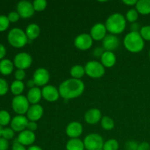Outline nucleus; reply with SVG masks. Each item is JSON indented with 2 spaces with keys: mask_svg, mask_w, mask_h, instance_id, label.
<instances>
[{
  "mask_svg": "<svg viewBox=\"0 0 150 150\" xmlns=\"http://www.w3.org/2000/svg\"><path fill=\"white\" fill-rule=\"evenodd\" d=\"M84 89L85 85L81 80L73 78L62 82L58 88L60 97L64 100L79 98L83 94Z\"/></svg>",
  "mask_w": 150,
  "mask_h": 150,
  "instance_id": "nucleus-1",
  "label": "nucleus"
},
{
  "mask_svg": "<svg viewBox=\"0 0 150 150\" xmlns=\"http://www.w3.org/2000/svg\"><path fill=\"white\" fill-rule=\"evenodd\" d=\"M126 18L120 13H114L107 18L105 26L107 32L117 35L122 33L126 28Z\"/></svg>",
  "mask_w": 150,
  "mask_h": 150,
  "instance_id": "nucleus-2",
  "label": "nucleus"
},
{
  "mask_svg": "<svg viewBox=\"0 0 150 150\" xmlns=\"http://www.w3.org/2000/svg\"><path fill=\"white\" fill-rule=\"evenodd\" d=\"M124 46L131 53H139L144 47V40L139 32H130L124 38Z\"/></svg>",
  "mask_w": 150,
  "mask_h": 150,
  "instance_id": "nucleus-3",
  "label": "nucleus"
},
{
  "mask_svg": "<svg viewBox=\"0 0 150 150\" xmlns=\"http://www.w3.org/2000/svg\"><path fill=\"white\" fill-rule=\"evenodd\" d=\"M8 42L15 48H22L28 42V38L25 32L20 28L15 27L10 29L7 35Z\"/></svg>",
  "mask_w": 150,
  "mask_h": 150,
  "instance_id": "nucleus-4",
  "label": "nucleus"
},
{
  "mask_svg": "<svg viewBox=\"0 0 150 150\" xmlns=\"http://www.w3.org/2000/svg\"><path fill=\"white\" fill-rule=\"evenodd\" d=\"M85 73L92 79H100L105 74V67L98 61H89L85 64Z\"/></svg>",
  "mask_w": 150,
  "mask_h": 150,
  "instance_id": "nucleus-5",
  "label": "nucleus"
},
{
  "mask_svg": "<svg viewBox=\"0 0 150 150\" xmlns=\"http://www.w3.org/2000/svg\"><path fill=\"white\" fill-rule=\"evenodd\" d=\"M85 149L87 150H103L104 141L102 136L98 133H90L83 140Z\"/></svg>",
  "mask_w": 150,
  "mask_h": 150,
  "instance_id": "nucleus-6",
  "label": "nucleus"
},
{
  "mask_svg": "<svg viewBox=\"0 0 150 150\" xmlns=\"http://www.w3.org/2000/svg\"><path fill=\"white\" fill-rule=\"evenodd\" d=\"M29 106V102L26 97L22 95L15 96L12 100V108L13 111L18 115H23L24 114H26Z\"/></svg>",
  "mask_w": 150,
  "mask_h": 150,
  "instance_id": "nucleus-7",
  "label": "nucleus"
},
{
  "mask_svg": "<svg viewBox=\"0 0 150 150\" xmlns=\"http://www.w3.org/2000/svg\"><path fill=\"white\" fill-rule=\"evenodd\" d=\"M32 57L26 52H21L16 54L14 57L13 64L18 69L25 70L32 65Z\"/></svg>",
  "mask_w": 150,
  "mask_h": 150,
  "instance_id": "nucleus-8",
  "label": "nucleus"
},
{
  "mask_svg": "<svg viewBox=\"0 0 150 150\" xmlns=\"http://www.w3.org/2000/svg\"><path fill=\"white\" fill-rule=\"evenodd\" d=\"M74 45L76 48L81 51H86L91 48L93 45V39L89 34H80L75 38Z\"/></svg>",
  "mask_w": 150,
  "mask_h": 150,
  "instance_id": "nucleus-9",
  "label": "nucleus"
},
{
  "mask_svg": "<svg viewBox=\"0 0 150 150\" xmlns=\"http://www.w3.org/2000/svg\"><path fill=\"white\" fill-rule=\"evenodd\" d=\"M32 79L35 81V86L38 87L45 86L50 80V73L45 68L40 67L35 71Z\"/></svg>",
  "mask_w": 150,
  "mask_h": 150,
  "instance_id": "nucleus-10",
  "label": "nucleus"
},
{
  "mask_svg": "<svg viewBox=\"0 0 150 150\" xmlns=\"http://www.w3.org/2000/svg\"><path fill=\"white\" fill-rule=\"evenodd\" d=\"M16 8H17V12L18 13L20 17L25 19L31 18L35 13L32 3L26 0L19 1L17 4Z\"/></svg>",
  "mask_w": 150,
  "mask_h": 150,
  "instance_id": "nucleus-11",
  "label": "nucleus"
},
{
  "mask_svg": "<svg viewBox=\"0 0 150 150\" xmlns=\"http://www.w3.org/2000/svg\"><path fill=\"white\" fill-rule=\"evenodd\" d=\"M42 96L48 102H56L59 98V89L52 85H46L42 89Z\"/></svg>",
  "mask_w": 150,
  "mask_h": 150,
  "instance_id": "nucleus-12",
  "label": "nucleus"
},
{
  "mask_svg": "<svg viewBox=\"0 0 150 150\" xmlns=\"http://www.w3.org/2000/svg\"><path fill=\"white\" fill-rule=\"evenodd\" d=\"M29 120L23 115H17L13 117L10 122L11 128L16 132H21L26 130Z\"/></svg>",
  "mask_w": 150,
  "mask_h": 150,
  "instance_id": "nucleus-13",
  "label": "nucleus"
},
{
  "mask_svg": "<svg viewBox=\"0 0 150 150\" xmlns=\"http://www.w3.org/2000/svg\"><path fill=\"white\" fill-rule=\"evenodd\" d=\"M103 48L104 50L107 51H111L113 52L114 51L117 50L120 45V39L117 35H107L103 40Z\"/></svg>",
  "mask_w": 150,
  "mask_h": 150,
  "instance_id": "nucleus-14",
  "label": "nucleus"
},
{
  "mask_svg": "<svg viewBox=\"0 0 150 150\" xmlns=\"http://www.w3.org/2000/svg\"><path fill=\"white\" fill-rule=\"evenodd\" d=\"M107 29L105 24L102 23H97L91 28L90 36L93 39V40L100 41L105 38L106 36Z\"/></svg>",
  "mask_w": 150,
  "mask_h": 150,
  "instance_id": "nucleus-15",
  "label": "nucleus"
},
{
  "mask_svg": "<svg viewBox=\"0 0 150 150\" xmlns=\"http://www.w3.org/2000/svg\"><path fill=\"white\" fill-rule=\"evenodd\" d=\"M66 134L71 139H78L83 133V125L79 122H71L66 127Z\"/></svg>",
  "mask_w": 150,
  "mask_h": 150,
  "instance_id": "nucleus-16",
  "label": "nucleus"
},
{
  "mask_svg": "<svg viewBox=\"0 0 150 150\" xmlns=\"http://www.w3.org/2000/svg\"><path fill=\"white\" fill-rule=\"evenodd\" d=\"M17 141L23 146H32L34 142H35L36 136L34 132L30 130H25L19 133L18 135Z\"/></svg>",
  "mask_w": 150,
  "mask_h": 150,
  "instance_id": "nucleus-17",
  "label": "nucleus"
},
{
  "mask_svg": "<svg viewBox=\"0 0 150 150\" xmlns=\"http://www.w3.org/2000/svg\"><path fill=\"white\" fill-rule=\"evenodd\" d=\"M43 114V108L40 104H35L29 106L26 113V117L29 121L37 122L40 120Z\"/></svg>",
  "mask_w": 150,
  "mask_h": 150,
  "instance_id": "nucleus-18",
  "label": "nucleus"
},
{
  "mask_svg": "<svg viewBox=\"0 0 150 150\" xmlns=\"http://www.w3.org/2000/svg\"><path fill=\"white\" fill-rule=\"evenodd\" d=\"M102 114L98 108H90L84 114V120L89 125H96L102 119Z\"/></svg>",
  "mask_w": 150,
  "mask_h": 150,
  "instance_id": "nucleus-19",
  "label": "nucleus"
},
{
  "mask_svg": "<svg viewBox=\"0 0 150 150\" xmlns=\"http://www.w3.org/2000/svg\"><path fill=\"white\" fill-rule=\"evenodd\" d=\"M42 98V90H40V89L38 86L29 89V90L27 92V95H26L28 101L32 105L38 104V103L41 100Z\"/></svg>",
  "mask_w": 150,
  "mask_h": 150,
  "instance_id": "nucleus-20",
  "label": "nucleus"
},
{
  "mask_svg": "<svg viewBox=\"0 0 150 150\" xmlns=\"http://www.w3.org/2000/svg\"><path fill=\"white\" fill-rule=\"evenodd\" d=\"M100 61L101 64L104 66V67L110 68L115 65L117 62V57L114 53L105 51L102 57H100Z\"/></svg>",
  "mask_w": 150,
  "mask_h": 150,
  "instance_id": "nucleus-21",
  "label": "nucleus"
},
{
  "mask_svg": "<svg viewBox=\"0 0 150 150\" xmlns=\"http://www.w3.org/2000/svg\"><path fill=\"white\" fill-rule=\"evenodd\" d=\"M25 33L29 40H35L39 37L40 34V28L37 23H30L26 27Z\"/></svg>",
  "mask_w": 150,
  "mask_h": 150,
  "instance_id": "nucleus-22",
  "label": "nucleus"
},
{
  "mask_svg": "<svg viewBox=\"0 0 150 150\" xmlns=\"http://www.w3.org/2000/svg\"><path fill=\"white\" fill-rule=\"evenodd\" d=\"M136 10L139 14H150V0H139L136 4Z\"/></svg>",
  "mask_w": 150,
  "mask_h": 150,
  "instance_id": "nucleus-23",
  "label": "nucleus"
},
{
  "mask_svg": "<svg viewBox=\"0 0 150 150\" xmlns=\"http://www.w3.org/2000/svg\"><path fill=\"white\" fill-rule=\"evenodd\" d=\"M13 62L8 59L0 60V73L3 75H10L13 70Z\"/></svg>",
  "mask_w": 150,
  "mask_h": 150,
  "instance_id": "nucleus-24",
  "label": "nucleus"
},
{
  "mask_svg": "<svg viewBox=\"0 0 150 150\" xmlns=\"http://www.w3.org/2000/svg\"><path fill=\"white\" fill-rule=\"evenodd\" d=\"M67 150H84L83 142L79 139H70L66 144Z\"/></svg>",
  "mask_w": 150,
  "mask_h": 150,
  "instance_id": "nucleus-25",
  "label": "nucleus"
},
{
  "mask_svg": "<svg viewBox=\"0 0 150 150\" xmlns=\"http://www.w3.org/2000/svg\"><path fill=\"white\" fill-rule=\"evenodd\" d=\"M70 76H72L73 79H79L81 80V78L83 77L86 73H85L84 67H82L81 65L79 64H76V65L73 66L70 69Z\"/></svg>",
  "mask_w": 150,
  "mask_h": 150,
  "instance_id": "nucleus-26",
  "label": "nucleus"
},
{
  "mask_svg": "<svg viewBox=\"0 0 150 150\" xmlns=\"http://www.w3.org/2000/svg\"><path fill=\"white\" fill-rule=\"evenodd\" d=\"M24 88L25 85L23 82L18 80H15L14 81H13V83H11V86H10L12 93L16 96L21 95V93L24 90Z\"/></svg>",
  "mask_w": 150,
  "mask_h": 150,
  "instance_id": "nucleus-27",
  "label": "nucleus"
},
{
  "mask_svg": "<svg viewBox=\"0 0 150 150\" xmlns=\"http://www.w3.org/2000/svg\"><path fill=\"white\" fill-rule=\"evenodd\" d=\"M100 124L103 129L105 130H111L112 129H114V126H115L113 119L108 117V116H105V117H102L100 120Z\"/></svg>",
  "mask_w": 150,
  "mask_h": 150,
  "instance_id": "nucleus-28",
  "label": "nucleus"
},
{
  "mask_svg": "<svg viewBox=\"0 0 150 150\" xmlns=\"http://www.w3.org/2000/svg\"><path fill=\"white\" fill-rule=\"evenodd\" d=\"M120 145L118 142L114 139H111L104 142L103 150H118Z\"/></svg>",
  "mask_w": 150,
  "mask_h": 150,
  "instance_id": "nucleus-29",
  "label": "nucleus"
},
{
  "mask_svg": "<svg viewBox=\"0 0 150 150\" xmlns=\"http://www.w3.org/2000/svg\"><path fill=\"white\" fill-rule=\"evenodd\" d=\"M11 122V117L9 112L6 110L0 111V125L1 126L7 125Z\"/></svg>",
  "mask_w": 150,
  "mask_h": 150,
  "instance_id": "nucleus-30",
  "label": "nucleus"
},
{
  "mask_svg": "<svg viewBox=\"0 0 150 150\" xmlns=\"http://www.w3.org/2000/svg\"><path fill=\"white\" fill-rule=\"evenodd\" d=\"M139 18V13L136 9H130L126 13V21H128L130 23H136Z\"/></svg>",
  "mask_w": 150,
  "mask_h": 150,
  "instance_id": "nucleus-31",
  "label": "nucleus"
},
{
  "mask_svg": "<svg viewBox=\"0 0 150 150\" xmlns=\"http://www.w3.org/2000/svg\"><path fill=\"white\" fill-rule=\"evenodd\" d=\"M32 4L35 11L42 12L46 8L47 1L45 0H35Z\"/></svg>",
  "mask_w": 150,
  "mask_h": 150,
  "instance_id": "nucleus-32",
  "label": "nucleus"
},
{
  "mask_svg": "<svg viewBox=\"0 0 150 150\" xmlns=\"http://www.w3.org/2000/svg\"><path fill=\"white\" fill-rule=\"evenodd\" d=\"M9 25H10V21L7 16L4 15H0V32L5 31L8 28Z\"/></svg>",
  "mask_w": 150,
  "mask_h": 150,
  "instance_id": "nucleus-33",
  "label": "nucleus"
},
{
  "mask_svg": "<svg viewBox=\"0 0 150 150\" xmlns=\"http://www.w3.org/2000/svg\"><path fill=\"white\" fill-rule=\"evenodd\" d=\"M139 33L144 40L150 41V26H144L141 28Z\"/></svg>",
  "mask_w": 150,
  "mask_h": 150,
  "instance_id": "nucleus-34",
  "label": "nucleus"
},
{
  "mask_svg": "<svg viewBox=\"0 0 150 150\" xmlns=\"http://www.w3.org/2000/svg\"><path fill=\"white\" fill-rule=\"evenodd\" d=\"M14 130H13L10 127H5V128H3L2 132H1V136L4 139L9 140V139H11L14 137Z\"/></svg>",
  "mask_w": 150,
  "mask_h": 150,
  "instance_id": "nucleus-35",
  "label": "nucleus"
},
{
  "mask_svg": "<svg viewBox=\"0 0 150 150\" xmlns=\"http://www.w3.org/2000/svg\"><path fill=\"white\" fill-rule=\"evenodd\" d=\"M9 89L8 83L5 79L0 78V95H5Z\"/></svg>",
  "mask_w": 150,
  "mask_h": 150,
  "instance_id": "nucleus-36",
  "label": "nucleus"
},
{
  "mask_svg": "<svg viewBox=\"0 0 150 150\" xmlns=\"http://www.w3.org/2000/svg\"><path fill=\"white\" fill-rule=\"evenodd\" d=\"M14 76H15V79L16 80L18 81H22L25 79L26 77V73H25L24 70H21V69H17L16 70L14 73Z\"/></svg>",
  "mask_w": 150,
  "mask_h": 150,
  "instance_id": "nucleus-37",
  "label": "nucleus"
},
{
  "mask_svg": "<svg viewBox=\"0 0 150 150\" xmlns=\"http://www.w3.org/2000/svg\"><path fill=\"white\" fill-rule=\"evenodd\" d=\"M7 18H8L10 22H16L19 20V18H20V16H19L18 12L11 11L8 14Z\"/></svg>",
  "mask_w": 150,
  "mask_h": 150,
  "instance_id": "nucleus-38",
  "label": "nucleus"
},
{
  "mask_svg": "<svg viewBox=\"0 0 150 150\" xmlns=\"http://www.w3.org/2000/svg\"><path fill=\"white\" fill-rule=\"evenodd\" d=\"M138 146L139 144L135 141H129L125 144L126 150H138Z\"/></svg>",
  "mask_w": 150,
  "mask_h": 150,
  "instance_id": "nucleus-39",
  "label": "nucleus"
},
{
  "mask_svg": "<svg viewBox=\"0 0 150 150\" xmlns=\"http://www.w3.org/2000/svg\"><path fill=\"white\" fill-rule=\"evenodd\" d=\"M9 143L7 139L0 137V150H7L8 149Z\"/></svg>",
  "mask_w": 150,
  "mask_h": 150,
  "instance_id": "nucleus-40",
  "label": "nucleus"
},
{
  "mask_svg": "<svg viewBox=\"0 0 150 150\" xmlns=\"http://www.w3.org/2000/svg\"><path fill=\"white\" fill-rule=\"evenodd\" d=\"M12 150H27L25 148V146L22 145L21 144L19 143L17 141V139H16L13 143V146H12Z\"/></svg>",
  "mask_w": 150,
  "mask_h": 150,
  "instance_id": "nucleus-41",
  "label": "nucleus"
},
{
  "mask_svg": "<svg viewBox=\"0 0 150 150\" xmlns=\"http://www.w3.org/2000/svg\"><path fill=\"white\" fill-rule=\"evenodd\" d=\"M38 124L36 123V122H32V121H29V123H28V125L27 127H26V130H30V131L34 132L38 130Z\"/></svg>",
  "mask_w": 150,
  "mask_h": 150,
  "instance_id": "nucleus-42",
  "label": "nucleus"
},
{
  "mask_svg": "<svg viewBox=\"0 0 150 150\" xmlns=\"http://www.w3.org/2000/svg\"><path fill=\"white\" fill-rule=\"evenodd\" d=\"M105 52L103 48H100V47H97L94 49L93 51V55L95 57H101L103 53Z\"/></svg>",
  "mask_w": 150,
  "mask_h": 150,
  "instance_id": "nucleus-43",
  "label": "nucleus"
},
{
  "mask_svg": "<svg viewBox=\"0 0 150 150\" xmlns=\"http://www.w3.org/2000/svg\"><path fill=\"white\" fill-rule=\"evenodd\" d=\"M138 150H150V145L147 142H142L139 144Z\"/></svg>",
  "mask_w": 150,
  "mask_h": 150,
  "instance_id": "nucleus-44",
  "label": "nucleus"
},
{
  "mask_svg": "<svg viewBox=\"0 0 150 150\" xmlns=\"http://www.w3.org/2000/svg\"><path fill=\"white\" fill-rule=\"evenodd\" d=\"M6 54V48L2 44L0 43V59H3Z\"/></svg>",
  "mask_w": 150,
  "mask_h": 150,
  "instance_id": "nucleus-45",
  "label": "nucleus"
},
{
  "mask_svg": "<svg viewBox=\"0 0 150 150\" xmlns=\"http://www.w3.org/2000/svg\"><path fill=\"white\" fill-rule=\"evenodd\" d=\"M122 3H124L126 5L133 6L136 5V3H137V1L136 0H124V1H122Z\"/></svg>",
  "mask_w": 150,
  "mask_h": 150,
  "instance_id": "nucleus-46",
  "label": "nucleus"
},
{
  "mask_svg": "<svg viewBox=\"0 0 150 150\" xmlns=\"http://www.w3.org/2000/svg\"><path fill=\"white\" fill-rule=\"evenodd\" d=\"M130 29H131V32H139V25L138 23H133L130 26Z\"/></svg>",
  "mask_w": 150,
  "mask_h": 150,
  "instance_id": "nucleus-47",
  "label": "nucleus"
},
{
  "mask_svg": "<svg viewBox=\"0 0 150 150\" xmlns=\"http://www.w3.org/2000/svg\"><path fill=\"white\" fill-rule=\"evenodd\" d=\"M26 86L29 88H30V89L35 87V83L33 79H30V80L27 81V82H26Z\"/></svg>",
  "mask_w": 150,
  "mask_h": 150,
  "instance_id": "nucleus-48",
  "label": "nucleus"
},
{
  "mask_svg": "<svg viewBox=\"0 0 150 150\" xmlns=\"http://www.w3.org/2000/svg\"><path fill=\"white\" fill-rule=\"evenodd\" d=\"M27 150H42V149L37 145H32V146H29Z\"/></svg>",
  "mask_w": 150,
  "mask_h": 150,
  "instance_id": "nucleus-49",
  "label": "nucleus"
},
{
  "mask_svg": "<svg viewBox=\"0 0 150 150\" xmlns=\"http://www.w3.org/2000/svg\"><path fill=\"white\" fill-rule=\"evenodd\" d=\"M2 130H3L2 127H1V125H0V136H1V132H2Z\"/></svg>",
  "mask_w": 150,
  "mask_h": 150,
  "instance_id": "nucleus-50",
  "label": "nucleus"
},
{
  "mask_svg": "<svg viewBox=\"0 0 150 150\" xmlns=\"http://www.w3.org/2000/svg\"><path fill=\"white\" fill-rule=\"evenodd\" d=\"M149 59H150V51H149Z\"/></svg>",
  "mask_w": 150,
  "mask_h": 150,
  "instance_id": "nucleus-51",
  "label": "nucleus"
}]
</instances>
